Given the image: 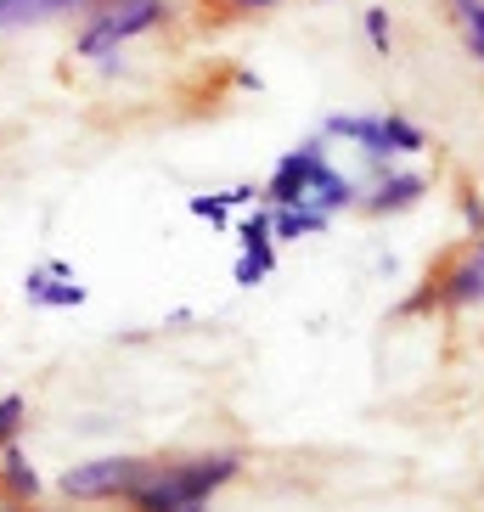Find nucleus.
<instances>
[{
	"label": "nucleus",
	"instance_id": "1",
	"mask_svg": "<svg viewBox=\"0 0 484 512\" xmlns=\"http://www.w3.org/2000/svg\"><path fill=\"white\" fill-rule=\"evenodd\" d=\"M169 17V0H102L79 34V57L91 62H119V46L136 40V34H152Z\"/></svg>",
	"mask_w": 484,
	"mask_h": 512
},
{
	"label": "nucleus",
	"instance_id": "2",
	"mask_svg": "<svg viewBox=\"0 0 484 512\" xmlns=\"http://www.w3.org/2000/svg\"><path fill=\"white\" fill-rule=\"evenodd\" d=\"M479 310L484 304V231L468 242V254L456 259V265H445L439 276H428L423 293L417 299H406V316H417V310Z\"/></svg>",
	"mask_w": 484,
	"mask_h": 512
},
{
	"label": "nucleus",
	"instance_id": "3",
	"mask_svg": "<svg viewBox=\"0 0 484 512\" xmlns=\"http://www.w3.org/2000/svg\"><path fill=\"white\" fill-rule=\"evenodd\" d=\"M147 473H152V462H141V456H102V462L68 467V473H62V496H74V501H124Z\"/></svg>",
	"mask_w": 484,
	"mask_h": 512
},
{
	"label": "nucleus",
	"instance_id": "4",
	"mask_svg": "<svg viewBox=\"0 0 484 512\" xmlns=\"http://www.w3.org/2000/svg\"><path fill=\"white\" fill-rule=\"evenodd\" d=\"M316 169H327V147H321V141H304V147L282 152V164H276V175L265 181L259 197H265L271 209H299L310 181H316Z\"/></svg>",
	"mask_w": 484,
	"mask_h": 512
},
{
	"label": "nucleus",
	"instance_id": "5",
	"mask_svg": "<svg viewBox=\"0 0 484 512\" xmlns=\"http://www.w3.org/2000/svg\"><path fill=\"white\" fill-rule=\"evenodd\" d=\"M102 0H0V34L6 29H34L57 17H91Z\"/></svg>",
	"mask_w": 484,
	"mask_h": 512
},
{
	"label": "nucleus",
	"instance_id": "6",
	"mask_svg": "<svg viewBox=\"0 0 484 512\" xmlns=\"http://www.w3.org/2000/svg\"><path fill=\"white\" fill-rule=\"evenodd\" d=\"M423 197H428V181L417 169H389V175H378V186H372V197H366L361 209L366 214H406Z\"/></svg>",
	"mask_w": 484,
	"mask_h": 512
},
{
	"label": "nucleus",
	"instance_id": "7",
	"mask_svg": "<svg viewBox=\"0 0 484 512\" xmlns=\"http://www.w3.org/2000/svg\"><path fill=\"white\" fill-rule=\"evenodd\" d=\"M0 490H6L17 507H34V501H40V473L29 467V456H23V445H17V439H6V445H0Z\"/></svg>",
	"mask_w": 484,
	"mask_h": 512
},
{
	"label": "nucleus",
	"instance_id": "8",
	"mask_svg": "<svg viewBox=\"0 0 484 512\" xmlns=\"http://www.w3.org/2000/svg\"><path fill=\"white\" fill-rule=\"evenodd\" d=\"M304 203H310V209H321V214H338V209H349V203H355V181H349V175H338V169L327 164V169H316V181H310Z\"/></svg>",
	"mask_w": 484,
	"mask_h": 512
},
{
	"label": "nucleus",
	"instance_id": "9",
	"mask_svg": "<svg viewBox=\"0 0 484 512\" xmlns=\"http://www.w3.org/2000/svg\"><path fill=\"white\" fill-rule=\"evenodd\" d=\"M327 220H333V214L310 209V203H299V209H271V237H276V242L310 237V231H327Z\"/></svg>",
	"mask_w": 484,
	"mask_h": 512
},
{
	"label": "nucleus",
	"instance_id": "10",
	"mask_svg": "<svg viewBox=\"0 0 484 512\" xmlns=\"http://www.w3.org/2000/svg\"><path fill=\"white\" fill-rule=\"evenodd\" d=\"M451 6H456V23H462V34H468L473 62H484V0H451Z\"/></svg>",
	"mask_w": 484,
	"mask_h": 512
},
{
	"label": "nucleus",
	"instance_id": "11",
	"mask_svg": "<svg viewBox=\"0 0 484 512\" xmlns=\"http://www.w3.org/2000/svg\"><path fill=\"white\" fill-rule=\"evenodd\" d=\"M383 136H389L394 158H400V152H423V147H428V136H423L411 119H400V113H383Z\"/></svg>",
	"mask_w": 484,
	"mask_h": 512
},
{
	"label": "nucleus",
	"instance_id": "12",
	"mask_svg": "<svg viewBox=\"0 0 484 512\" xmlns=\"http://www.w3.org/2000/svg\"><path fill=\"white\" fill-rule=\"evenodd\" d=\"M23 422H29V400H23V394H6V400H0V445L23 434Z\"/></svg>",
	"mask_w": 484,
	"mask_h": 512
},
{
	"label": "nucleus",
	"instance_id": "13",
	"mask_svg": "<svg viewBox=\"0 0 484 512\" xmlns=\"http://www.w3.org/2000/svg\"><path fill=\"white\" fill-rule=\"evenodd\" d=\"M265 242H271V203L254 220H242V248H265Z\"/></svg>",
	"mask_w": 484,
	"mask_h": 512
},
{
	"label": "nucleus",
	"instance_id": "14",
	"mask_svg": "<svg viewBox=\"0 0 484 512\" xmlns=\"http://www.w3.org/2000/svg\"><path fill=\"white\" fill-rule=\"evenodd\" d=\"M366 40H372V46H378L383 57H389L394 34H389V12H383V6H372V12H366Z\"/></svg>",
	"mask_w": 484,
	"mask_h": 512
},
{
	"label": "nucleus",
	"instance_id": "15",
	"mask_svg": "<svg viewBox=\"0 0 484 512\" xmlns=\"http://www.w3.org/2000/svg\"><path fill=\"white\" fill-rule=\"evenodd\" d=\"M192 214H197V220H209V226H226L231 203H226V197H192Z\"/></svg>",
	"mask_w": 484,
	"mask_h": 512
},
{
	"label": "nucleus",
	"instance_id": "16",
	"mask_svg": "<svg viewBox=\"0 0 484 512\" xmlns=\"http://www.w3.org/2000/svg\"><path fill=\"white\" fill-rule=\"evenodd\" d=\"M265 276H271V271H265L254 254H242V259H237V287H259Z\"/></svg>",
	"mask_w": 484,
	"mask_h": 512
},
{
	"label": "nucleus",
	"instance_id": "17",
	"mask_svg": "<svg viewBox=\"0 0 484 512\" xmlns=\"http://www.w3.org/2000/svg\"><path fill=\"white\" fill-rule=\"evenodd\" d=\"M462 220H468V231H473V237L484 231V197H479V192H468V197H462Z\"/></svg>",
	"mask_w": 484,
	"mask_h": 512
},
{
	"label": "nucleus",
	"instance_id": "18",
	"mask_svg": "<svg viewBox=\"0 0 484 512\" xmlns=\"http://www.w3.org/2000/svg\"><path fill=\"white\" fill-rule=\"evenodd\" d=\"M271 6H282V0H231V12H271Z\"/></svg>",
	"mask_w": 484,
	"mask_h": 512
},
{
	"label": "nucleus",
	"instance_id": "19",
	"mask_svg": "<svg viewBox=\"0 0 484 512\" xmlns=\"http://www.w3.org/2000/svg\"><path fill=\"white\" fill-rule=\"evenodd\" d=\"M220 197H226V203H254V186H231V192H220Z\"/></svg>",
	"mask_w": 484,
	"mask_h": 512
},
{
	"label": "nucleus",
	"instance_id": "20",
	"mask_svg": "<svg viewBox=\"0 0 484 512\" xmlns=\"http://www.w3.org/2000/svg\"><path fill=\"white\" fill-rule=\"evenodd\" d=\"M175 512H209V501H186V507H175Z\"/></svg>",
	"mask_w": 484,
	"mask_h": 512
}]
</instances>
